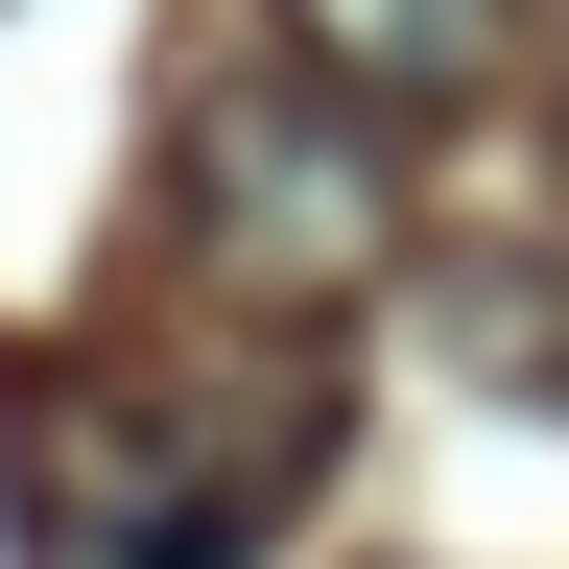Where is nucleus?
Returning a JSON list of instances; mask_svg holds the SVG:
<instances>
[{
    "label": "nucleus",
    "instance_id": "nucleus-2",
    "mask_svg": "<svg viewBox=\"0 0 569 569\" xmlns=\"http://www.w3.org/2000/svg\"><path fill=\"white\" fill-rule=\"evenodd\" d=\"M403 238V167H380V119H332L309 71H238V96H190V261L238 284L261 332H309L356 309Z\"/></svg>",
    "mask_w": 569,
    "mask_h": 569
},
{
    "label": "nucleus",
    "instance_id": "nucleus-4",
    "mask_svg": "<svg viewBox=\"0 0 569 569\" xmlns=\"http://www.w3.org/2000/svg\"><path fill=\"white\" fill-rule=\"evenodd\" d=\"M546 167H569V71H546Z\"/></svg>",
    "mask_w": 569,
    "mask_h": 569
},
{
    "label": "nucleus",
    "instance_id": "nucleus-1",
    "mask_svg": "<svg viewBox=\"0 0 569 569\" xmlns=\"http://www.w3.org/2000/svg\"><path fill=\"white\" fill-rule=\"evenodd\" d=\"M332 427H356V403H332L309 332H213V356L71 380V427H48L71 569H261V546L332 498Z\"/></svg>",
    "mask_w": 569,
    "mask_h": 569
},
{
    "label": "nucleus",
    "instance_id": "nucleus-3",
    "mask_svg": "<svg viewBox=\"0 0 569 569\" xmlns=\"http://www.w3.org/2000/svg\"><path fill=\"white\" fill-rule=\"evenodd\" d=\"M261 24H284V71H309V96L332 119H475L498 96V71H522V0H261Z\"/></svg>",
    "mask_w": 569,
    "mask_h": 569
}]
</instances>
